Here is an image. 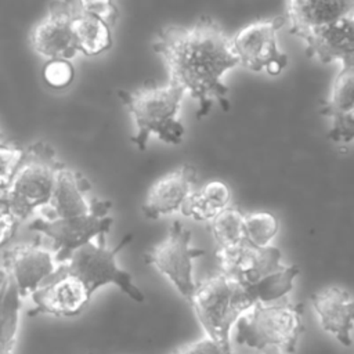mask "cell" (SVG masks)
Masks as SVG:
<instances>
[{
    "label": "cell",
    "mask_w": 354,
    "mask_h": 354,
    "mask_svg": "<svg viewBox=\"0 0 354 354\" xmlns=\"http://www.w3.org/2000/svg\"><path fill=\"white\" fill-rule=\"evenodd\" d=\"M152 47L167 65L169 80L183 86L198 101V119L210 112L214 100L223 111L230 109L228 87L223 77L239 61L231 37L216 21L205 17L191 26H165Z\"/></svg>",
    "instance_id": "cell-1"
},
{
    "label": "cell",
    "mask_w": 354,
    "mask_h": 354,
    "mask_svg": "<svg viewBox=\"0 0 354 354\" xmlns=\"http://www.w3.org/2000/svg\"><path fill=\"white\" fill-rule=\"evenodd\" d=\"M119 98L134 118L137 133L131 142L145 151L149 137L153 134L167 144H180L184 137V126L178 120V111L185 90L178 83L147 84L137 90H120Z\"/></svg>",
    "instance_id": "cell-2"
},
{
    "label": "cell",
    "mask_w": 354,
    "mask_h": 354,
    "mask_svg": "<svg viewBox=\"0 0 354 354\" xmlns=\"http://www.w3.org/2000/svg\"><path fill=\"white\" fill-rule=\"evenodd\" d=\"M236 342L260 351L295 353L303 325V303L286 297L252 304L236 319Z\"/></svg>",
    "instance_id": "cell-3"
},
{
    "label": "cell",
    "mask_w": 354,
    "mask_h": 354,
    "mask_svg": "<svg viewBox=\"0 0 354 354\" xmlns=\"http://www.w3.org/2000/svg\"><path fill=\"white\" fill-rule=\"evenodd\" d=\"M62 166L54 149L44 142H36L24 149V156L3 194L21 223L36 216L50 203L55 178Z\"/></svg>",
    "instance_id": "cell-4"
},
{
    "label": "cell",
    "mask_w": 354,
    "mask_h": 354,
    "mask_svg": "<svg viewBox=\"0 0 354 354\" xmlns=\"http://www.w3.org/2000/svg\"><path fill=\"white\" fill-rule=\"evenodd\" d=\"M187 301L206 336L225 348H231L232 325L252 306L243 286L221 271L196 283Z\"/></svg>",
    "instance_id": "cell-5"
},
{
    "label": "cell",
    "mask_w": 354,
    "mask_h": 354,
    "mask_svg": "<svg viewBox=\"0 0 354 354\" xmlns=\"http://www.w3.org/2000/svg\"><path fill=\"white\" fill-rule=\"evenodd\" d=\"M133 239V234H126L113 248H108L105 234L97 236V242L90 241L77 248L69 259L59 264V270L75 275L83 282L90 296L102 286L115 285L134 301H144V293L134 283L133 277L122 270L116 263L118 253Z\"/></svg>",
    "instance_id": "cell-6"
},
{
    "label": "cell",
    "mask_w": 354,
    "mask_h": 354,
    "mask_svg": "<svg viewBox=\"0 0 354 354\" xmlns=\"http://www.w3.org/2000/svg\"><path fill=\"white\" fill-rule=\"evenodd\" d=\"M112 207L109 201L91 199V209L88 213L68 217V218H43L36 217L29 230L40 232L51 239L55 260L62 264L69 256L82 245L93 241L94 238L108 234L113 223L108 214Z\"/></svg>",
    "instance_id": "cell-7"
},
{
    "label": "cell",
    "mask_w": 354,
    "mask_h": 354,
    "mask_svg": "<svg viewBox=\"0 0 354 354\" xmlns=\"http://www.w3.org/2000/svg\"><path fill=\"white\" fill-rule=\"evenodd\" d=\"M286 24L282 15L250 22L231 37V46L238 61L249 71H267L277 76L288 66V55L278 48L277 35Z\"/></svg>",
    "instance_id": "cell-8"
},
{
    "label": "cell",
    "mask_w": 354,
    "mask_h": 354,
    "mask_svg": "<svg viewBox=\"0 0 354 354\" xmlns=\"http://www.w3.org/2000/svg\"><path fill=\"white\" fill-rule=\"evenodd\" d=\"M189 242L191 231L184 228L178 220H174L167 236L144 254L145 263L165 275L187 300L196 286L192 263L196 257L205 254L202 249L191 248Z\"/></svg>",
    "instance_id": "cell-9"
},
{
    "label": "cell",
    "mask_w": 354,
    "mask_h": 354,
    "mask_svg": "<svg viewBox=\"0 0 354 354\" xmlns=\"http://www.w3.org/2000/svg\"><path fill=\"white\" fill-rule=\"evenodd\" d=\"M77 0H53L47 15L37 22L29 36L30 46L39 55L54 59H72L77 53L73 18Z\"/></svg>",
    "instance_id": "cell-10"
},
{
    "label": "cell",
    "mask_w": 354,
    "mask_h": 354,
    "mask_svg": "<svg viewBox=\"0 0 354 354\" xmlns=\"http://www.w3.org/2000/svg\"><path fill=\"white\" fill-rule=\"evenodd\" d=\"M59 263L54 252L37 242L19 243L3 254V266L11 277L21 299L30 296L57 271Z\"/></svg>",
    "instance_id": "cell-11"
},
{
    "label": "cell",
    "mask_w": 354,
    "mask_h": 354,
    "mask_svg": "<svg viewBox=\"0 0 354 354\" xmlns=\"http://www.w3.org/2000/svg\"><path fill=\"white\" fill-rule=\"evenodd\" d=\"M220 271L242 286L252 285L266 275L281 270V250L275 246H253L246 241L227 249H217Z\"/></svg>",
    "instance_id": "cell-12"
},
{
    "label": "cell",
    "mask_w": 354,
    "mask_h": 354,
    "mask_svg": "<svg viewBox=\"0 0 354 354\" xmlns=\"http://www.w3.org/2000/svg\"><path fill=\"white\" fill-rule=\"evenodd\" d=\"M30 299L35 304L28 313L30 317L39 314L73 317L82 313L91 296L80 279L57 268L53 277L30 295Z\"/></svg>",
    "instance_id": "cell-13"
},
{
    "label": "cell",
    "mask_w": 354,
    "mask_h": 354,
    "mask_svg": "<svg viewBox=\"0 0 354 354\" xmlns=\"http://www.w3.org/2000/svg\"><path fill=\"white\" fill-rule=\"evenodd\" d=\"M300 39L306 43L307 57H317L324 64L339 61L343 66L354 65L353 15L319 25Z\"/></svg>",
    "instance_id": "cell-14"
},
{
    "label": "cell",
    "mask_w": 354,
    "mask_h": 354,
    "mask_svg": "<svg viewBox=\"0 0 354 354\" xmlns=\"http://www.w3.org/2000/svg\"><path fill=\"white\" fill-rule=\"evenodd\" d=\"M198 170L192 165H181L178 169L156 180L148 189L142 205L147 218H159L180 210L188 194L196 188Z\"/></svg>",
    "instance_id": "cell-15"
},
{
    "label": "cell",
    "mask_w": 354,
    "mask_h": 354,
    "mask_svg": "<svg viewBox=\"0 0 354 354\" xmlns=\"http://www.w3.org/2000/svg\"><path fill=\"white\" fill-rule=\"evenodd\" d=\"M353 80V66H343L333 82L328 100L321 104V115L332 120L328 137L337 144H350L354 137Z\"/></svg>",
    "instance_id": "cell-16"
},
{
    "label": "cell",
    "mask_w": 354,
    "mask_h": 354,
    "mask_svg": "<svg viewBox=\"0 0 354 354\" xmlns=\"http://www.w3.org/2000/svg\"><path fill=\"white\" fill-rule=\"evenodd\" d=\"M313 307L324 330L333 335L343 346L353 343L354 301L350 292L340 286H326L311 296Z\"/></svg>",
    "instance_id": "cell-17"
},
{
    "label": "cell",
    "mask_w": 354,
    "mask_h": 354,
    "mask_svg": "<svg viewBox=\"0 0 354 354\" xmlns=\"http://www.w3.org/2000/svg\"><path fill=\"white\" fill-rule=\"evenodd\" d=\"M90 188V183L82 173L64 165L57 174L50 203L36 216L51 220L88 213L91 209V199L87 198Z\"/></svg>",
    "instance_id": "cell-18"
},
{
    "label": "cell",
    "mask_w": 354,
    "mask_h": 354,
    "mask_svg": "<svg viewBox=\"0 0 354 354\" xmlns=\"http://www.w3.org/2000/svg\"><path fill=\"white\" fill-rule=\"evenodd\" d=\"M354 0H288L289 32L301 37L308 30L353 15Z\"/></svg>",
    "instance_id": "cell-19"
},
{
    "label": "cell",
    "mask_w": 354,
    "mask_h": 354,
    "mask_svg": "<svg viewBox=\"0 0 354 354\" xmlns=\"http://www.w3.org/2000/svg\"><path fill=\"white\" fill-rule=\"evenodd\" d=\"M112 25L93 11H87L77 0L73 32L79 53L84 55H97L112 46Z\"/></svg>",
    "instance_id": "cell-20"
},
{
    "label": "cell",
    "mask_w": 354,
    "mask_h": 354,
    "mask_svg": "<svg viewBox=\"0 0 354 354\" xmlns=\"http://www.w3.org/2000/svg\"><path fill=\"white\" fill-rule=\"evenodd\" d=\"M299 266H283L281 270L266 275L257 282L243 286L252 304L268 303L285 297L293 288V281L299 275Z\"/></svg>",
    "instance_id": "cell-21"
},
{
    "label": "cell",
    "mask_w": 354,
    "mask_h": 354,
    "mask_svg": "<svg viewBox=\"0 0 354 354\" xmlns=\"http://www.w3.org/2000/svg\"><path fill=\"white\" fill-rule=\"evenodd\" d=\"M21 296L8 278L6 290L0 300V354H12L21 318Z\"/></svg>",
    "instance_id": "cell-22"
},
{
    "label": "cell",
    "mask_w": 354,
    "mask_h": 354,
    "mask_svg": "<svg viewBox=\"0 0 354 354\" xmlns=\"http://www.w3.org/2000/svg\"><path fill=\"white\" fill-rule=\"evenodd\" d=\"M243 216L238 207L225 206L209 220L217 249L232 248L245 241Z\"/></svg>",
    "instance_id": "cell-23"
},
{
    "label": "cell",
    "mask_w": 354,
    "mask_h": 354,
    "mask_svg": "<svg viewBox=\"0 0 354 354\" xmlns=\"http://www.w3.org/2000/svg\"><path fill=\"white\" fill-rule=\"evenodd\" d=\"M278 232V220L270 212H254L243 216L245 241L253 246H267Z\"/></svg>",
    "instance_id": "cell-24"
},
{
    "label": "cell",
    "mask_w": 354,
    "mask_h": 354,
    "mask_svg": "<svg viewBox=\"0 0 354 354\" xmlns=\"http://www.w3.org/2000/svg\"><path fill=\"white\" fill-rule=\"evenodd\" d=\"M43 77L46 83L53 88H64L69 86L75 77V69L71 64V59H47L43 68Z\"/></svg>",
    "instance_id": "cell-25"
},
{
    "label": "cell",
    "mask_w": 354,
    "mask_h": 354,
    "mask_svg": "<svg viewBox=\"0 0 354 354\" xmlns=\"http://www.w3.org/2000/svg\"><path fill=\"white\" fill-rule=\"evenodd\" d=\"M24 149L17 145L0 142V195L4 194L8 187L21 159Z\"/></svg>",
    "instance_id": "cell-26"
},
{
    "label": "cell",
    "mask_w": 354,
    "mask_h": 354,
    "mask_svg": "<svg viewBox=\"0 0 354 354\" xmlns=\"http://www.w3.org/2000/svg\"><path fill=\"white\" fill-rule=\"evenodd\" d=\"M180 212L196 221H209L218 210H216L206 198L201 194L199 188L192 189L180 206Z\"/></svg>",
    "instance_id": "cell-27"
},
{
    "label": "cell",
    "mask_w": 354,
    "mask_h": 354,
    "mask_svg": "<svg viewBox=\"0 0 354 354\" xmlns=\"http://www.w3.org/2000/svg\"><path fill=\"white\" fill-rule=\"evenodd\" d=\"M199 191L206 198V201L218 212L223 207L228 206L230 203L231 189L224 181H220V180L207 181L205 185L199 187Z\"/></svg>",
    "instance_id": "cell-28"
},
{
    "label": "cell",
    "mask_w": 354,
    "mask_h": 354,
    "mask_svg": "<svg viewBox=\"0 0 354 354\" xmlns=\"http://www.w3.org/2000/svg\"><path fill=\"white\" fill-rule=\"evenodd\" d=\"M171 354H234V353L231 348H225L216 340L210 339L209 336H205L188 344H184L183 347L173 351Z\"/></svg>",
    "instance_id": "cell-29"
},
{
    "label": "cell",
    "mask_w": 354,
    "mask_h": 354,
    "mask_svg": "<svg viewBox=\"0 0 354 354\" xmlns=\"http://www.w3.org/2000/svg\"><path fill=\"white\" fill-rule=\"evenodd\" d=\"M21 221L12 213L8 203L0 195V246L6 245L17 232Z\"/></svg>",
    "instance_id": "cell-30"
},
{
    "label": "cell",
    "mask_w": 354,
    "mask_h": 354,
    "mask_svg": "<svg viewBox=\"0 0 354 354\" xmlns=\"http://www.w3.org/2000/svg\"><path fill=\"white\" fill-rule=\"evenodd\" d=\"M79 3L84 10L98 14L112 26L119 17V11L113 0H79Z\"/></svg>",
    "instance_id": "cell-31"
},
{
    "label": "cell",
    "mask_w": 354,
    "mask_h": 354,
    "mask_svg": "<svg viewBox=\"0 0 354 354\" xmlns=\"http://www.w3.org/2000/svg\"><path fill=\"white\" fill-rule=\"evenodd\" d=\"M264 354H283V353H281V351H278V350H274V348H271V350H266V351H263Z\"/></svg>",
    "instance_id": "cell-32"
},
{
    "label": "cell",
    "mask_w": 354,
    "mask_h": 354,
    "mask_svg": "<svg viewBox=\"0 0 354 354\" xmlns=\"http://www.w3.org/2000/svg\"><path fill=\"white\" fill-rule=\"evenodd\" d=\"M0 142H4V134L1 131V129H0Z\"/></svg>",
    "instance_id": "cell-33"
},
{
    "label": "cell",
    "mask_w": 354,
    "mask_h": 354,
    "mask_svg": "<svg viewBox=\"0 0 354 354\" xmlns=\"http://www.w3.org/2000/svg\"><path fill=\"white\" fill-rule=\"evenodd\" d=\"M87 354H93V353H87Z\"/></svg>",
    "instance_id": "cell-34"
}]
</instances>
